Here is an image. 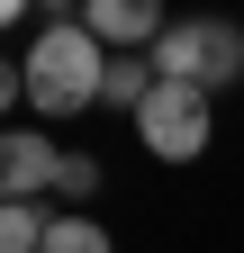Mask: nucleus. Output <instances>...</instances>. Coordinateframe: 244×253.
Returning a JSON list of instances; mask_svg holds the SVG:
<instances>
[{"label":"nucleus","instance_id":"f03ea898","mask_svg":"<svg viewBox=\"0 0 244 253\" xmlns=\"http://www.w3.org/2000/svg\"><path fill=\"white\" fill-rule=\"evenodd\" d=\"M154 73L163 82H190V90H226L244 73V27L235 18H172L163 45H154Z\"/></svg>","mask_w":244,"mask_h":253},{"label":"nucleus","instance_id":"20e7f679","mask_svg":"<svg viewBox=\"0 0 244 253\" xmlns=\"http://www.w3.org/2000/svg\"><path fill=\"white\" fill-rule=\"evenodd\" d=\"M81 27L109 54H154L172 18H163V0H81Z\"/></svg>","mask_w":244,"mask_h":253},{"label":"nucleus","instance_id":"7ed1b4c3","mask_svg":"<svg viewBox=\"0 0 244 253\" xmlns=\"http://www.w3.org/2000/svg\"><path fill=\"white\" fill-rule=\"evenodd\" d=\"M136 136H145V154H163V163H199L208 136H217L208 90H190V82H154V100L136 109Z\"/></svg>","mask_w":244,"mask_h":253},{"label":"nucleus","instance_id":"423d86ee","mask_svg":"<svg viewBox=\"0 0 244 253\" xmlns=\"http://www.w3.org/2000/svg\"><path fill=\"white\" fill-rule=\"evenodd\" d=\"M154 82H163V73H154V54H109V82H100V109H127V118H136L145 100H154Z\"/></svg>","mask_w":244,"mask_h":253},{"label":"nucleus","instance_id":"1a4fd4ad","mask_svg":"<svg viewBox=\"0 0 244 253\" xmlns=\"http://www.w3.org/2000/svg\"><path fill=\"white\" fill-rule=\"evenodd\" d=\"M100 190V163L90 154H64V172H54V199H90Z\"/></svg>","mask_w":244,"mask_h":253},{"label":"nucleus","instance_id":"f257e3e1","mask_svg":"<svg viewBox=\"0 0 244 253\" xmlns=\"http://www.w3.org/2000/svg\"><path fill=\"white\" fill-rule=\"evenodd\" d=\"M18 73H27V109H45V118H81V109H100L109 45L90 37L81 18H45L37 37H27Z\"/></svg>","mask_w":244,"mask_h":253},{"label":"nucleus","instance_id":"0eeeda50","mask_svg":"<svg viewBox=\"0 0 244 253\" xmlns=\"http://www.w3.org/2000/svg\"><path fill=\"white\" fill-rule=\"evenodd\" d=\"M45 235H54V217L37 199H9V208H0V253H45Z\"/></svg>","mask_w":244,"mask_h":253},{"label":"nucleus","instance_id":"39448f33","mask_svg":"<svg viewBox=\"0 0 244 253\" xmlns=\"http://www.w3.org/2000/svg\"><path fill=\"white\" fill-rule=\"evenodd\" d=\"M54 172H64L54 136H37V126H9V136H0V190H9V199H45Z\"/></svg>","mask_w":244,"mask_h":253},{"label":"nucleus","instance_id":"6e6552de","mask_svg":"<svg viewBox=\"0 0 244 253\" xmlns=\"http://www.w3.org/2000/svg\"><path fill=\"white\" fill-rule=\"evenodd\" d=\"M45 253H109V226H100V217H54Z\"/></svg>","mask_w":244,"mask_h":253},{"label":"nucleus","instance_id":"9d476101","mask_svg":"<svg viewBox=\"0 0 244 253\" xmlns=\"http://www.w3.org/2000/svg\"><path fill=\"white\" fill-rule=\"evenodd\" d=\"M27 9H37V0H0V18H27Z\"/></svg>","mask_w":244,"mask_h":253}]
</instances>
